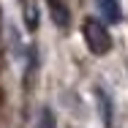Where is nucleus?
<instances>
[{
    "instance_id": "nucleus-1",
    "label": "nucleus",
    "mask_w": 128,
    "mask_h": 128,
    "mask_svg": "<svg viewBox=\"0 0 128 128\" xmlns=\"http://www.w3.org/2000/svg\"><path fill=\"white\" fill-rule=\"evenodd\" d=\"M84 41L93 54L112 52V33L106 30V25H101V19H84Z\"/></svg>"
},
{
    "instance_id": "nucleus-2",
    "label": "nucleus",
    "mask_w": 128,
    "mask_h": 128,
    "mask_svg": "<svg viewBox=\"0 0 128 128\" xmlns=\"http://www.w3.org/2000/svg\"><path fill=\"white\" fill-rule=\"evenodd\" d=\"M98 112H101L104 128H114V106H112V98L106 90H98Z\"/></svg>"
},
{
    "instance_id": "nucleus-3",
    "label": "nucleus",
    "mask_w": 128,
    "mask_h": 128,
    "mask_svg": "<svg viewBox=\"0 0 128 128\" xmlns=\"http://www.w3.org/2000/svg\"><path fill=\"white\" fill-rule=\"evenodd\" d=\"M46 3H49L52 19H54L57 27H68V25H71V14H68V8H66L63 0H46Z\"/></svg>"
},
{
    "instance_id": "nucleus-4",
    "label": "nucleus",
    "mask_w": 128,
    "mask_h": 128,
    "mask_svg": "<svg viewBox=\"0 0 128 128\" xmlns=\"http://www.w3.org/2000/svg\"><path fill=\"white\" fill-rule=\"evenodd\" d=\"M98 3V11L104 14L106 22H120L123 19V11H120V3L117 0H96Z\"/></svg>"
},
{
    "instance_id": "nucleus-5",
    "label": "nucleus",
    "mask_w": 128,
    "mask_h": 128,
    "mask_svg": "<svg viewBox=\"0 0 128 128\" xmlns=\"http://www.w3.org/2000/svg\"><path fill=\"white\" fill-rule=\"evenodd\" d=\"M25 25L30 33H36V27H38V6L25 3Z\"/></svg>"
},
{
    "instance_id": "nucleus-6",
    "label": "nucleus",
    "mask_w": 128,
    "mask_h": 128,
    "mask_svg": "<svg viewBox=\"0 0 128 128\" xmlns=\"http://www.w3.org/2000/svg\"><path fill=\"white\" fill-rule=\"evenodd\" d=\"M36 128H54V117H52L49 109H41V120H38Z\"/></svg>"
},
{
    "instance_id": "nucleus-7",
    "label": "nucleus",
    "mask_w": 128,
    "mask_h": 128,
    "mask_svg": "<svg viewBox=\"0 0 128 128\" xmlns=\"http://www.w3.org/2000/svg\"><path fill=\"white\" fill-rule=\"evenodd\" d=\"M22 3H25V0H22Z\"/></svg>"
}]
</instances>
